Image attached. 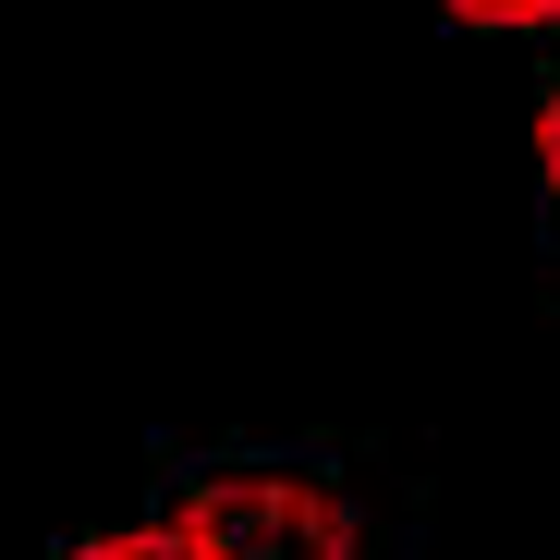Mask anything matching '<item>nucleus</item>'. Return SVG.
I'll return each instance as SVG.
<instances>
[{"instance_id":"f257e3e1","label":"nucleus","mask_w":560,"mask_h":560,"mask_svg":"<svg viewBox=\"0 0 560 560\" xmlns=\"http://www.w3.org/2000/svg\"><path fill=\"white\" fill-rule=\"evenodd\" d=\"M171 536H183V560H353V512L317 476H280V463L208 476Z\"/></svg>"},{"instance_id":"f03ea898","label":"nucleus","mask_w":560,"mask_h":560,"mask_svg":"<svg viewBox=\"0 0 560 560\" xmlns=\"http://www.w3.org/2000/svg\"><path fill=\"white\" fill-rule=\"evenodd\" d=\"M73 560H183V536L171 524H122V536H85Z\"/></svg>"},{"instance_id":"7ed1b4c3","label":"nucleus","mask_w":560,"mask_h":560,"mask_svg":"<svg viewBox=\"0 0 560 560\" xmlns=\"http://www.w3.org/2000/svg\"><path fill=\"white\" fill-rule=\"evenodd\" d=\"M463 25H500V37H524V25H560V0H451Z\"/></svg>"},{"instance_id":"20e7f679","label":"nucleus","mask_w":560,"mask_h":560,"mask_svg":"<svg viewBox=\"0 0 560 560\" xmlns=\"http://www.w3.org/2000/svg\"><path fill=\"white\" fill-rule=\"evenodd\" d=\"M536 171H548V208H560V85L536 98Z\"/></svg>"}]
</instances>
